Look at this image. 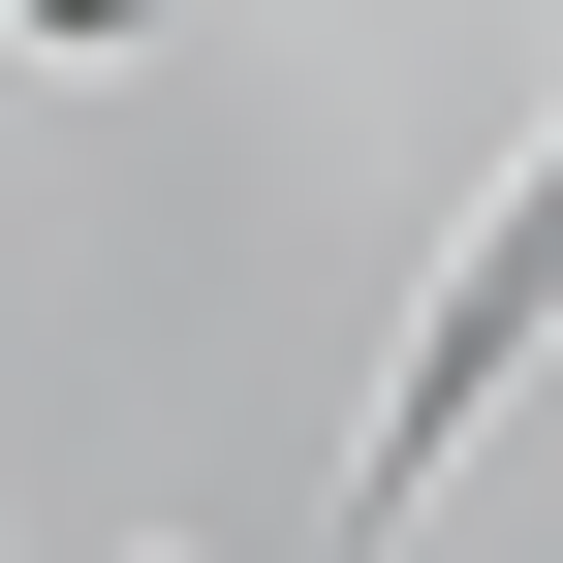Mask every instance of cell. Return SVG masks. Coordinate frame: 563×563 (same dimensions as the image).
<instances>
[{
  "mask_svg": "<svg viewBox=\"0 0 563 563\" xmlns=\"http://www.w3.org/2000/svg\"><path fill=\"white\" fill-rule=\"evenodd\" d=\"M0 32H157V0H0Z\"/></svg>",
  "mask_w": 563,
  "mask_h": 563,
  "instance_id": "1",
  "label": "cell"
}]
</instances>
